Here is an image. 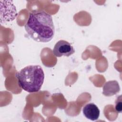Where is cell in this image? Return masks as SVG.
Masks as SVG:
<instances>
[{
  "instance_id": "3957f363",
  "label": "cell",
  "mask_w": 122,
  "mask_h": 122,
  "mask_svg": "<svg viewBox=\"0 0 122 122\" xmlns=\"http://www.w3.org/2000/svg\"><path fill=\"white\" fill-rule=\"evenodd\" d=\"M75 50L68 41L64 40H60L54 45L52 52L53 54L58 57L62 56H70L73 54Z\"/></svg>"
},
{
  "instance_id": "52a82bcc",
  "label": "cell",
  "mask_w": 122,
  "mask_h": 122,
  "mask_svg": "<svg viewBox=\"0 0 122 122\" xmlns=\"http://www.w3.org/2000/svg\"><path fill=\"white\" fill-rule=\"evenodd\" d=\"M120 100H119V97L118 98L116 99L115 101V110L116 111L120 113L122 112V101H121V98L120 99Z\"/></svg>"
},
{
  "instance_id": "7a4b0ae2",
  "label": "cell",
  "mask_w": 122,
  "mask_h": 122,
  "mask_svg": "<svg viewBox=\"0 0 122 122\" xmlns=\"http://www.w3.org/2000/svg\"><path fill=\"white\" fill-rule=\"evenodd\" d=\"M19 86L30 92H39L43 83L44 73L39 65H29L22 69L16 74Z\"/></svg>"
},
{
  "instance_id": "5b68a950",
  "label": "cell",
  "mask_w": 122,
  "mask_h": 122,
  "mask_svg": "<svg viewBox=\"0 0 122 122\" xmlns=\"http://www.w3.org/2000/svg\"><path fill=\"white\" fill-rule=\"evenodd\" d=\"M16 7L12 1H4V20L12 21L17 17Z\"/></svg>"
},
{
  "instance_id": "6da1fadb",
  "label": "cell",
  "mask_w": 122,
  "mask_h": 122,
  "mask_svg": "<svg viewBox=\"0 0 122 122\" xmlns=\"http://www.w3.org/2000/svg\"><path fill=\"white\" fill-rule=\"evenodd\" d=\"M25 29L31 38L40 42L51 41L55 33L52 16L44 11L30 13Z\"/></svg>"
},
{
  "instance_id": "277c9868",
  "label": "cell",
  "mask_w": 122,
  "mask_h": 122,
  "mask_svg": "<svg viewBox=\"0 0 122 122\" xmlns=\"http://www.w3.org/2000/svg\"><path fill=\"white\" fill-rule=\"evenodd\" d=\"M84 116L92 121H95L98 119L100 116V110L96 105L93 103H89L86 104L82 110Z\"/></svg>"
},
{
  "instance_id": "8992f818",
  "label": "cell",
  "mask_w": 122,
  "mask_h": 122,
  "mask_svg": "<svg viewBox=\"0 0 122 122\" xmlns=\"http://www.w3.org/2000/svg\"><path fill=\"white\" fill-rule=\"evenodd\" d=\"M120 90V86L116 81L106 82L103 87L102 93L106 96H111L118 93Z\"/></svg>"
}]
</instances>
